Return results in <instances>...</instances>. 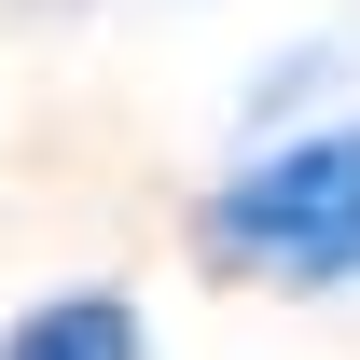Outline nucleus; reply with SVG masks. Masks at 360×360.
Returning <instances> with one entry per match:
<instances>
[{"label":"nucleus","mask_w":360,"mask_h":360,"mask_svg":"<svg viewBox=\"0 0 360 360\" xmlns=\"http://www.w3.org/2000/svg\"><path fill=\"white\" fill-rule=\"evenodd\" d=\"M208 264L277 277V291H360V125H305L194 208Z\"/></svg>","instance_id":"1"},{"label":"nucleus","mask_w":360,"mask_h":360,"mask_svg":"<svg viewBox=\"0 0 360 360\" xmlns=\"http://www.w3.org/2000/svg\"><path fill=\"white\" fill-rule=\"evenodd\" d=\"M0 360H153V319L125 291H42V305L0 333Z\"/></svg>","instance_id":"2"}]
</instances>
